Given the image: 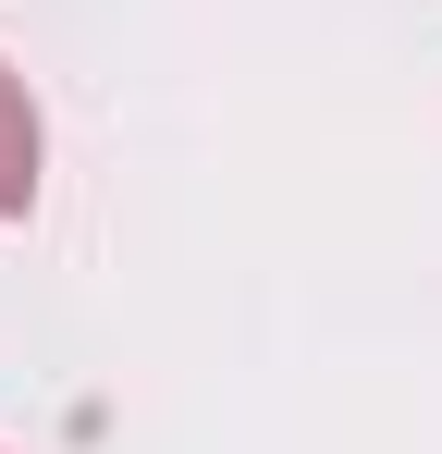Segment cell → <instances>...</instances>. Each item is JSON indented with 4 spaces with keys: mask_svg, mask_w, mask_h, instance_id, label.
<instances>
[{
    "mask_svg": "<svg viewBox=\"0 0 442 454\" xmlns=\"http://www.w3.org/2000/svg\"><path fill=\"white\" fill-rule=\"evenodd\" d=\"M37 172H50V123H37L25 74L0 62V222H25V209H37Z\"/></svg>",
    "mask_w": 442,
    "mask_h": 454,
    "instance_id": "6da1fadb",
    "label": "cell"
}]
</instances>
